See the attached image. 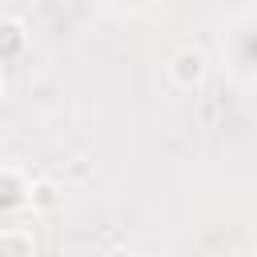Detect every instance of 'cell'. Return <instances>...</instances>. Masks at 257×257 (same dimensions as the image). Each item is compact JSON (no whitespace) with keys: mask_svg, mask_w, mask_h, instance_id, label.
Returning a JSON list of instances; mask_svg holds the SVG:
<instances>
[{"mask_svg":"<svg viewBox=\"0 0 257 257\" xmlns=\"http://www.w3.org/2000/svg\"><path fill=\"white\" fill-rule=\"evenodd\" d=\"M201 72H205V60H201L197 52H181V56L173 60V76H177L181 84H193V80H201Z\"/></svg>","mask_w":257,"mask_h":257,"instance_id":"6da1fadb","label":"cell"},{"mask_svg":"<svg viewBox=\"0 0 257 257\" xmlns=\"http://www.w3.org/2000/svg\"><path fill=\"white\" fill-rule=\"evenodd\" d=\"M36 201L48 205V201H52V189H48V185H36Z\"/></svg>","mask_w":257,"mask_h":257,"instance_id":"7a4b0ae2","label":"cell"}]
</instances>
